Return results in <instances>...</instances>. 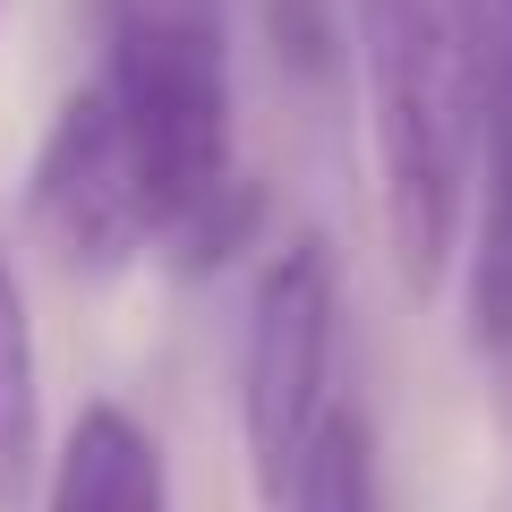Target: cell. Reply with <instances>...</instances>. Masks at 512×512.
I'll return each mask as SVG.
<instances>
[{
  "mask_svg": "<svg viewBox=\"0 0 512 512\" xmlns=\"http://www.w3.org/2000/svg\"><path fill=\"white\" fill-rule=\"evenodd\" d=\"M265 52L291 86L342 94L350 77V0H265Z\"/></svg>",
  "mask_w": 512,
  "mask_h": 512,
  "instance_id": "cell-7",
  "label": "cell"
},
{
  "mask_svg": "<svg viewBox=\"0 0 512 512\" xmlns=\"http://www.w3.org/2000/svg\"><path fill=\"white\" fill-rule=\"evenodd\" d=\"M461 35H470V77L478 86H512V0H453Z\"/></svg>",
  "mask_w": 512,
  "mask_h": 512,
  "instance_id": "cell-8",
  "label": "cell"
},
{
  "mask_svg": "<svg viewBox=\"0 0 512 512\" xmlns=\"http://www.w3.org/2000/svg\"><path fill=\"white\" fill-rule=\"evenodd\" d=\"M333 402H342V274L325 239H291L265 256L248 291V342H239V436H248L265 512L282 504Z\"/></svg>",
  "mask_w": 512,
  "mask_h": 512,
  "instance_id": "cell-2",
  "label": "cell"
},
{
  "mask_svg": "<svg viewBox=\"0 0 512 512\" xmlns=\"http://www.w3.org/2000/svg\"><path fill=\"white\" fill-rule=\"evenodd\" d=\"M0 9H9V0H0Z\"/></svg>",
  "mask_w": 512,
  "mask_h": 512,
  "instance_id": "cell-9",
  "label": "cell"
},
{
  "mask_svg": "<svg viewBox=\"0 0 512 512\" xmlns=\"http://www.w3.org/2000/svg\"><path fill=\"white\" fill-rule=\"evenodd\" d=\"M26 239L60 274L86 282L128 274L137 256H163V205H154L146 154L128 137L120 103L103 94V77H86L43 128L35 171H26Z\"/></svg>",
  "mask_w": 512,
  "mask_h": 512,
  "instance_id": "cell-3",
  "label": "cell"
},
{
  "mask_svg": "<svg viewBox=\"0 0 512 512\" xmlns=\"http://www.w3.org/2000/svg\"><path fill=\"white\" fill-rule=\"evenodd\" d=\"M274 512H393L384 504V461H376V427H367V410L333 402V419L316 427L308 461L291 470V487H282Z\"/></svg>",
  "mask_w": 512,
  "mask_h": 512,
  "instance_id": "cell-6",
  "label": "cell"
},
{
  "mask_svg": "<svg viewBox=\"0 0 512 512\" xmlns=\"http://www.w3.org/2000/svg\"><path fill=\"white\" fill-rule=\"evenodd\" d=\"M350 69L367 77L384 256L410 299H436L478 188V77L453 0H350Z\"/></svg>",
  "mask_w": 512,
  "mask_h": 512,
  "instance_id": "cell-1",
  "label": "cell"
},
{
  "mask_svg": "<svg viewBox=\"0 0 512 512\" xmlns=\"http://www.w3.org/2000/svg\"><path fill=\"white\" fill-rule=\"evenodd\" d=\"M43 470V367H35V316H26L18 265L0 248V512H18Z\"/></svg>",
  "mask_w": 512,
  "mask_h": 512,
  "instance_id": "cell-5",
  "label": "cell"
},
{
  "mask_svg": "<svg viewBox=\"0 0 512 512\" xmlns=\"http://www.w3.org/2000/svg\"><path fill=\"white\" fill-rule=\"evenodd\" d=\"M43 512H171L163 444L128 419L120 402H86L77 427L60 436V453H52Z\"/></svg>",
  "mask_w": 512,
  "mask_h": 512,
  "instance_id": "cell-4",
  "label": "cell"
}]
</instances>
